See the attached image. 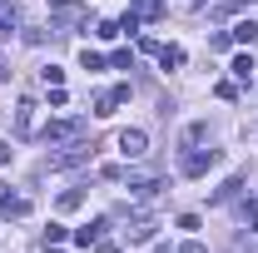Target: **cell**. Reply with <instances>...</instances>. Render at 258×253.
<instances>
[{"label": "cell", "instance_id": "obj_1", "mask_svg": "<svg viewBox=\"0 0 258 253\" xmlns=\"http://www.w3.org/2000/svg\"><path fill=\"white\" fill-rule=\"evenodd\" d=\"M40 139H45L50 149H60V144H75V139H85V119H50V124L40 129Z\"/></svg>", "mask_w": 258, "mask_h": 253}, {"label": "cell", "instance_id": "obj_2", "mask_svg": "<svg viewBox=\"0 0 258 253\" xmlns=\"http://www.w3.org/2000/svg\"><path fill=\"white\" fill-rule=\"evenodd\" d=\"M90 154H95V139H75L70 149H60V154H50V169H70V164H85Z\"/></svg>", "mask_w": 258, "mask_h": 253}, {"label": "cell", "instance_id": "obj_3", "mask_svg": "<svg viewBox=\"0 0 258 253\" xmlns=\"http://www.w3.org/2000/svg\"><path fill=\"white\" fill-rule=\"evenodd\" d=\"M25 214H30V199L10 194V184H0V219H25Z\"/></svg>", "mask_w": 258, "mask_h": 253}, {"label": "cell", "instance_id": "obj_4", "mask_svg": "<svg viewBox=\"0 0 258 253\" xmlns=\"http://www.w3.org/2000/svg\"><path fill=\"white\" fill-rule=\"evenodd\" d=\"M119 154H124V159L149 154V134H144V129H124V134H119Z\"/></svg>", "mask_w": 258, "mask_h": 253}, {"label": "cell", "instance_id": "obj_5", "mask_svg": "<svg viewBox=\"0 0 258 253\" xmlns=\"http://www.w3.org/2000/svg\"><path fill=\"white\" fill-rule=\"evenodd\" d=\"M104 228H109V219H90V223H85V228H75L70 238H75L80 248H90V243H99V238H104Z\"/></svg>", "mask_w": 258, "mask_h": 253}, {"label": "cell", "instance_id": "obj_6", "mask_svg": "<svg viewBox=\"0 0 258 253\" xmlns=\"http://www.w3.org/2000/svg\"><path fill=\"white\" fill-rule=\"evenodd\" d=\"M214 164H219V149H209V154L199 149V154H189V159H184V174H189V179H199V174H209Z\"/></svg>", "mask_w": 258, "mask_h": 253}, {"label": "cell", "instance_id": "obj_7", "mask_svg": "<svg viewBox=\"0 0 258 253\" xmlns=\"http://www.w3.org/2000/svg\"><path fill=\"white\" fill-rule=\"evenodd\" d=\"M154 228H159V223H154V219H144V214H139V219H129L124 238H129V243H149V238H154Z\"/></svg>", "mask_w": 258, "mask_h": 253}, {"label": "cell", "instance_id": "obj_8", "mask_svg": "<svg viewBox=\"0 0 258 253\" xmlns=\"http://www.w3.org/2000/svg\"><path fill=\"white\" fill-rule=\"evenodd\" d=\"M15 134H20V139L35 134V99H20V109H15Z\"/></svg>", "mask_w": 258, "mask_h": 253}, {"label": "cell", "instance_id": "obj_9", "mask_svg": "<svg viewBox=\"0 0 258 253\" xmlns=\"http://www.w3.org/2000/svg\"><path fill=\"white\" fill-rule=\"evenodd\" d=\"M15 25H20V5L15 0H0V35H10Z\"/></svg>", "mask_w": 258, "mask_h": 253}, {"label": "cell", "instance_id": "obj_10", "mask_svg": "<svg viewBox=\"0 0 258 253\" xmlns=\"http://www.w3.org/2000/svg\"><path fill=\"white\" fill-rule=\"evenodd\" d=\"M129 10H134L139 20H159V15H164V0H129Z\"/></svg>", "mask_w": 258, "mask_h": 253}, {"label": "cell", "instance_id": "obj_11", "mask_svg": "<svg viewBox=\"0 0 258 253\" xmlns=\"http://www.w3.org/2000/svg\"><path fill=\"white\" fill-rule=\"evenodd\" d=\"M55 20L60 25H85L90 15H85V5H55Z\"/></svg>", "mask_w": 258, "mask_h": 253}, {"label": "cell", "instance_id": "obj_12", "mask_svg": "<svg viewBox=\"0 0 258 253\" xmlns=\"http://www.w3.org/2000/svg\"><path fill=\"white\" fill-rule=\"evenodd\" d=\"M228 35H233L238 45H253V40H258V25H253V20H238V25H233Z\"/></svg>", "mask_w": 258, "mask_h": 253}, {"label": "cell", "instance_id": "obj_13", "mask_svg": "<svg viewBox=\"0 0 258 253\" xmlns=\"http://www.w3.org/2000/svg\"><path fill=\"white\" fill-rule=\"evenodd\" d=\"M159 65L164 70H179V65H184V50H179V45H159Z\"/></svg>", "mask_w": 258, "mask_h": 253}, {"label": "cell", "instance_id": "obj_14", "mask_svg": "<svg viewBox=\"0 0 258 253\" xmlns=\"http://www.w3.org/2000/svg\"><path fill=\"white\" fill-rule=\"evenodd\" d=\"M228 70H233V80H243V85L253 80V60H248V55H233V65H228Z\"/></svg>", "mask_w": 258, "mask_h": 253}, {"label": "cell", "instance_id": "obj_15", "mask_svg": "<svg viewBox=\"0 0 258 253\" xmlns=\"http://www.w3.org/2000/svg\"><path fill=\"white\" fill-rule=\"evenodd\" d=\"M80 204H85V189H64L60 194V214H75Z\"/></svg>", "mask_w": 258, "mask_h": 253}, {"label": "cell", "instance_id": "obj_16", "mask_svg": "<svg viewBox=\"0 0 258 253\" xmlns=\"http://www.w3.org/2000/svg\"><path fill=\"white\" fill-rule=\"evenodd\" d=\"M114 104H119L114 90H104V95H95V114H99V119H104V114H114Z\"/></svg>", "mask_w": 258, "mask_h": 253}, {"label": "cell", "instance_id": "obj_17", "mask_svg": "<svg viewBox=\"0 0 258 253\" xmlns=\"http://www.w3.org/2000/svg\"><path fill=\"white\" fill-rule=\"evenodd\" d=\"M80 65H85V70H90V75H99V70H104V55H99V50H85V55H80Z\"/></svg>", "mask_w": 258, "mask_h": 253}, {"label": "cell", "instance_id": "obj_18", "mask_svg": "<svg viewBox=\"0 0 258 253\" xmlns=\"http://www.w3.org/2000/svg\"><path fill=\"white\" fill-rule=\"evenodd\" d=\"M64 238H70V228H64V223H50V228H45V243H50V248L64 243Z\"/></svg>", "mask_w": 258, "mask_h": 253}, {"label": "cell", "instance_id": "obj_19", "mask_svg": "<svg viewBox=\"0 0 258 253\" xmlns=\"http://www.w3.org/2000/svg\"><path fill=\"white\" fill-rule=\"evenodd\" d=\"M209 139V124H189L184 129V144H204Z\"/></svg>", "mask_w": 258, "mask_h": 253}, {"label": "cell", "instance_id": "obj_20", "mask_svg": "<svg viewBox=\"0 0 258 253\" xmlns=\"http://www.w3.org/2000/svg\"><path fill=\"white\" fill-rule=\"evenodd\" d=\"M119 35H139V15H134V10L119 15Z\"/></svg>", "mask_w": 258, "mask_h": 253}, {"label": "cell", "instance_id": "obj_21", "mask_svg": "<svg viewBox=\"0 0 258 253\" xmlns=\"http://www.w3.org/2000/svg\"><path fill=\"white\" fill-rule=\"evenodd\" d=\"M238 189H243V179H228V184H224V189H219V194H214V204H224V199H233V194H238Z\"/></svg>", "mask_w": 258, "mask_h": 253}, {"label": "cell", "instance_id": "obj_22", "mask_svg": "<svg viewBox=\"0 0 258 253\" xmlns=\"http://www.w3.org/2000/svg\"><path fill=\"white\" fill-rule=\"evenodd\" d=\"M214 95H219V99H238V85H233V80H219Z\"/></svg>", "mask_w": 258, "mask_h": 253}, {"label": "cell", "instance_id": "obj_23", "mask_svg": "<svg viewBox=\"0 0 258 253\" xmlns=\"http://www.w3.org/2000/svg\"><path fill=\"white\" fill-rule=\"evenodd\" d=\"M45 85H50V90L64 85V70H60V65H45Z\"/></svg>", "mask_w": 258, "mask_h": 253}, {"label": "cell", "instance_id": "obj_24", "mask_svg": "<svg viewBox=\"0 0 258 253\" xmlns=\"http://www.w3.org/2000/svg\"><path fill=\"white\" fill-rule=\"evenodd\" d=\"M228 45H233V35H228V30H219V35H209V50H228Z\"/></svg>", "mask_w": 258, "mask_h": 253}, {"label": "cell", "instance_id": "obj_25", "mask_svg": "<svg viewBox=\"0 0 258 253\" xmlns=\"http://www.w3.org/2000/svg\"><path fill=\"white\" fill-rule=\"evenodd\" d=\"M95 30H99V35H104V40H114V35H119V20H99Z\"/></svg>", "mask_w": 258, "mask_h": 253}, {"label": "cell", "instance_id": "obj_26", "mask_svg": "<svg viewBox=\"0 0 258 253\" xmlns=\"http://www.w3.org/2000/svg\"><path fill=\"white\" fill-rule=\"evenodd\" d=\"M129 60H134L129 50H114V55H109V65H114V70H129Z\"/></svg>", "mask_w": 258, "mask_h": 253}, {"label": "cell", "instance_id": "obj_27", "mask_svg": "<svg viewBox=\"0 0 258 253\" xmlns=\"http://www.w3.org/2000/svg\"><path fill=\"white\" fill-rule=\"evenodd\" d=\"M99 253H124V248H119V243H104V238H99Z\"/></svg>", "mask_w": 258, "mask_h": 253}, {"label": "cell", "instance_id": "obj_28", "mask_svg": "<svg viewBox=\"0 0 258 253\" xmlns=\"http://www.w3.org/2000/svg\"><path fill=\"white\" fill-rule=\"evenodd\" d=\"M179 253H204V243H194V238H189V243H184Z\"/></svg>", "mask_w": 258, "mask_h": 253}, {"label": "cell", "instance_id": "obj_29", "mask_svg": "<svg viewBox=\"0 0 258 253\" xmlns=\"http://www.w3.org/2000/svg\"><path fill=\"white\" fill-rule=\"evenodd\" d=\"M10 154H15V149H10V144H0V164H10Z\"/></svg>", "mask_w": 258, "mask_h": 253}, {"label": "cell", "instance_id": "obj_30", "mask_svg": "<svg viewBox=\"0 0 258 253\" xmlns=\"http://www.w3.org/2000/svg\"><path fill=\"white\" fill-rule=\"evenodd\" d=\"M5 75H10V70H5V60H0V80H5Z\"/></svg>", "mask_w": 258, "mask_h": 253}, {"label": "cell", "instance_id": "obj_31", "mask_svg": "<svg viewBox=\"0 0 258 253\" xmlns=\"http://www.w3.org/2000/svg\"><path fill=\"white\" fill-rule=\"evenodd\" d=\"M233 5H253V0H233Z\"/></svg>", "mask_w": 258, "mask_h": 253}]
</instances>
